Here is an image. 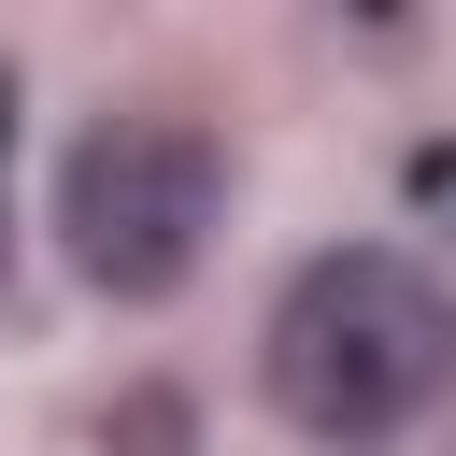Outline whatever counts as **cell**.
I'll return each mask as SVG.
<instances>
[{"label":"cell","instance_id":"obj_2","mask_svg":"<svg viewBox=\"0 0 456 456\" xmlns=\"http://www.w3.org/2000/svg\"><path fill=\"white\" fill-rule=\"evenodd\" d=\"M214 142L171 128V114H114L71 142L57 171V228H71V271L114 285V299H171L200 271V228H214Z\"/></svg>","mask_w":456,"mask_h":456},{"label":"cell","instance_id":"obj_1","mask_svg":"<svg viewBox=\"0 0 456 456\" xmlns=\"http://www.w3.org/2000/svg\"><path fill=\"white\" fill-rule=\"evenodd\" d=\"M442 370H456V314H442V285H428L413 256H385V242H342V256H314V271L271 299V399H285V428H314V442H385V428H413V413L442 399Z\"/></svg>","mask_w":456,"mask_h":456},{"label":"cell","instance_id":"obj_3","mask_svg":"<svg viewBox=\"0 0 456 456\" xmlns=\"http://www.w3.org/2000/svg\"><path fill=\"white\" fill-rule=\"evenodd\" d=\"M0 142H14V86H0Z\"/></svg>","mask_w":456,"mask_h":456}]
</instances>
